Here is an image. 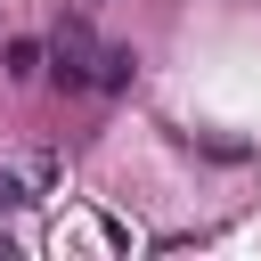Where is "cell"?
Listing matches in <instances>:
<instances>
[{
    "instance_id": "obj_4",
    "label": "cell",
    "mask_w": 261,
    "mask_h": 261,
    "mask_svg": "<svg viewBox=\"0 0 261 261\" xmlns=\"http://www.w3.org/2000/svg\"><path fill=\"white\" fill-rule=\"evenodd\" d=\"M8 204H24V188H16L8 171H0V212H8Z\"/></svg>"
},
{
    "instance_id": "obj_1",
    "label": "cell",
    "mask_w": 261,
    "mask_h": 261,
    "mask_svg": "<svg viewBox=\"0 0 261 261\" xmlns=\"http://www.w3.org/2000/svg\"><path fill=\"white\" fill-rule=\"evenodd\" d=\"M98 65H106V49L90 41V24H57V41H49V73H57L65 90H98Z\"/></svg>"
},
{
    "instance_id": "obj_3",
    "label": "cell",
    "mask_w": 261,
    "mask_h": 261,
    "mask_svg": "<svg viewBox=\"0 0 261 261\" xmlns=\"http://www.w3.org/2000/svg\"><path fill=\"white\" fill-rule=\"evenodd\" d=\"M0 57H8V73H16V82H33V73H41V41H8Z\"/></svg>"
},
{
    "instance_id": "obj_2",
    "label": "cell",
    "mask_w": 261,
    "mask_h": 261,
    "mask_svg": "<svg viewBox=\"0 0 261 261\" xmlns=\"http://www.w3.org/2000/svg\"><path fill=\"white\" fill-rule=\"evenodd\" d=\"M130 73H139V57H130V49H106V65H98V90H130Z\"/></svg>"
},
{
    "instance_id": "obj_5",
    "label": "cell",
    "mask_w": 261,
    "mask_h": 261,
    "mask_svg": "<svg viewBox=\"0 0 261 261\" xmlns=\"http://www.w3.org/2000/svg\"><path fill=\"white\" fill-rule=\"evenodd\" d=\"M90 8H106V0H90Z\"/></svg>"
}]
</instances>
